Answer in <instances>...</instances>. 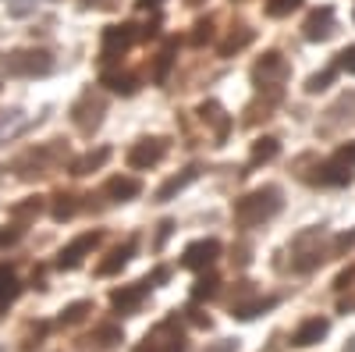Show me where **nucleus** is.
Listing matches in <instances>:
<instances>
[{"instance_id":"obj_27","label":"nucleus","mask_w":355,"mask_h":352,"mask_svg":"<svg viewBox=\"0 0 355 352\" xmlns=\"http://www.w3.org/2000/svg\"><path fill=\"white\" fill-rule=\"evenodd\" d=\"M345 352H355V345H352V349H345Z\"/></svg>"},{"instance_id":"obj_4","label":"nucleus","mask_w":355,"mask_h":352,"mask_svg":"<svg viewBox=\"0 0 355 352\" xmlns=\"http://www.w3.org/2000/svg\"><path fill=\"white\" fill-rule=\"evenodd\" d=\"M96 242H100V235H96V231H93V235H78V239H75L71 246H64V249H61V256H57V267H61V271L78 267V263L96 249Z\"/></svg>"},{"instance_id":"obj_5","label":"nucleus","mask_w":355,"mask_h":352,"mask_svg":"<svg viewBox=\"0 0 355 352\" xmlns=\"http://www.w3.org/2000/svg\"><path fill=\"white\" fill-rule=\"evenodd\" d=\"M164 139H142L139 146H132V153H128V164L135 167V171H142V167H153V164H160V157H164Z\"/></svg>"},{"instance_id":"obj_25","label":"nucleus","mask_w":355,"mask_h":352,"mask_svg":"<svg viewBox=\"0 0 355 352\" xmlns=\"http://www.w3.org/2000/svg\"><path fill=\"white\" fill-rule=\"evenodd\" d=\"M355 246V231L352 235H341V239H338V253H345V249H352Z\"/></svg>"},{"instance_id":"obj_6","label":"nucleus","mask_w":355,"mask_h":352,"mask_svg":"<svg viewBox=\"0 0 355 352\" xmlns=\"http://www.w3.org/2000/svg\"><path fill=\"white\" fill-rule=\"evenodd\" d=\"M185 345H182V335H174V324H160L150 338H146V345L142 349H135V352H182Z\"/></svg>"},{"instance_id":"obj_23","label":"nucleus","mask_w":355,"mask_h":352,"mask_svg":"<svg viewBox=\"0 0 355 352\" xmlns=\"http://www.w3.org/2000/svg\"><path fill=\"white\" fill-rule=\"evenodd\" d=\"M338 160H341V164H355V142L341 146V150H338Z\"/></svg>"},{"instance_id":"obj_10","label":"nucleus","mask_w":355,"mask_h":352,"mask_svg":"<svg viewBox=\"0 0 355 352\" xmlns=\"http://www.w3.org/2000/svg\"><path fill=\"white\" fill-rule=\"evenodd\" d=\"M331 331V324L323 317H313V320H306V324L295 331V338H291V345H299V349H306V345H316L323 335Z\"/></svg>"},{"instance_id":"obj_8","label":"nucleus","mask_w":355,"mask_h":352,"mask_svg":"<svg viewBox=\"0 0 355 352\" xmlns=\"http://www.w3.org/2000/svg\"><path fill=\"white\" fill-rule=\"evenodd\" d=\"M146 288H150V281H139V285H132V288L110 292V306H114L117 313H135L139 303H142V296H146Z\"/></svg>"},{"instance_id":"obj_1","label":"nucleus","mask_w":355,"mask_h":352,"mask_svg":"<svg viewBox=\"0 0 355 352\" xmlns=\"http://www.w3.org/2000/svg\"><path fill=\"white\" fill-rule=\"evenodd\" d=\"M277 210H281V189H274V185L256 189V192H249L245 199H239V203H234V217H239L245 228H252V224H263V221H270Z\"/></svg>"},{"instance_id":"obj_21","label":"nucleus","mask_w":355,"mask_h":352,"mask_svg":"<svg viewBox=\"0 0 355 352\" xmlns=\"http://www.w3.org/2000/svg\"><path fill=\"white\" fill-rule=\"evenodd\" d=\"M331 78H334V72H323V75H313V78H309V85H306V90H309V93H320V90H327V82H331Z\"/></svg>"},{"instance_id":"obj_24","label":"nucleus","mask_w":355,"mask_h":352,"mask_svg":"<svg viewBox=\"0 0 355 352\" xmlns=\"http://www.w3.org/2000/svg\"><path fill=\"white\" fill-rule=\"evenodd\" d=\"M18 235H21L18 228H4V231H0V246H11V242L18 239Z\"/></svg>"},{"instance_id":"obj_22","label":"nucleus","mask_w":355,"mask_h":352,"mask_svg":"<svg viewBox=\"0 0 355 352\" xmlns=\"http://www.w3.org/2000/svg\"><path fill=\"white\" fill-rule=\"evenodd\" d=\"M338 65H341L348 75H355V47H348V50H341V53H338Z\"/></svg>"},{"instance_id":"obj_14","label":"nucleus","mask_w":355,"mask_h":352,"mask_svg":"<svg viewBox=\"0 0 355 352\" xmlns=\"http://www.w3.org/2000/svg\"><path fill=\"white\" fill-rule=\"evenodd\" d=\"M196 174H199V171H196V167H189V171L182 174V178H171V182H167V185H164V189L157 192V199H171L174 192H182V189H185L189 182H196Z\"/></svg>"},{"instance_id":"obj_20","label":"nucleus","mask_w":355,"mask_h":352,"mask_svg":"<svg viewBox=\"0 0 355 352\" xmlns=\"http://www.w3.org/2000/svg\"><path fill=\"white\" fill-rule=\"evenodd\" d=\"M85 310H89V303H75V306H68V310H64V317H61V320H64V324H75V320H82V317H85Z\"/></svg>"},{"instance_id":"obj_18","label":"nucleus","mask_w":355,"mask_h":352,"mask_svg":"<svg viewBox=\"0 0 355 352\" xmlns=\"http://www.w3.org/2000/svg\"><path fill=\"white\" fill-rule=\"evenodd\" d=\"M302 0H270V4H266V15H274V18H281V15H288V11H295L299 8Z\"/></svg>"},{"instance_id":"obj_7","label":"nucleus","mask_w":355,"mask_h":352,"mask_svg":"<svg viewBox=\"0 0 355 352\" xmlns=\"http://www.w3.org/2000/svg\"><path fill=\"white\" fill-rule=\"evenodd\" d=\"M135 43V25H114L103 33V57H117Z\"/></svg>"},{"instance_id":"obj_19","label":"nucleus","mask_w":355,"mask_h":352,"mask_svg":"<svg viewBox=\"0 0 355 352\" xmlns=\"http://www.w3.org/2000/svg\"><path fill=\"white\" fill-rule=\"evenodd\" d=\"M214 292H217V281H214V278H202V281H196L192 296H196V299H202V296H214Z\"/></svg>"},{"instance_id":"obj_16","label":"nucleus","mask_w":355,"mask_h":352,"mask_svg":"<svg viewBox=\"0 0 355 352\" xmlns=\"http://www.w3.org/2000/svg\"><path fill=\"white\" fill-rule=\"evenodd\" d=\"M110 157V150H96V153H85L82 160H75V174H89L93 167H100L103 160Z\"/></svg>"},{"instance_id":"obj_26","label":"nucleus","mask_w":355,"mask_h":352,"mask_svg":"<svg viewBox=\"0 0 355 352\" xmlns=\"http://www.w3.org/2000/svg\"><path fill=\"white\" fill-rule=\"evenodd\" d=\"M157 4H164V0H139V8H157Z\"/></svg>"},{"instance_id":"obj_3","label":"nucleus","mask_w":355,"mask_h":352,"mask_svg":"<svg viewBox=\"0 0 355 352\" xmlns=\"http://www.w3.org/2000/svg\"><path fill=\"white\" fill-rule=\"evenodd\" d=\"M217 256H220V242H217V239H199V242H192V246L185 249L182 263H185L189 271H206Z\"/></svg>"},{"instance_id":"obj_15","label":"nucleus","mask_w":355,"mask_h":352,"mask_svg":"<svg viewBox=\"0 0 355 352\" xmlns=\"http://www.w3.org/2000/svg\"><path fill=\"white\" fill-rule=\"evenodd\" d=\"M277 139H259L256 142V150H252V164H266V160H274L277 157Z\"/></svg>"},{"instance_id":"obj_2","label":"nucleus","mask_w":355,"mask_h":352,"mask_svg":"<svg viewBox=\"0 0 355 352\" xmlns=\"http://www.w3.org/2000/svg\"><path fill=\"white\" fill-rule=\"evenodd\" d=\"M4 65H8V72H11V75H46V72L53 68L50 53H43V50L11 53V57H4Z\"/></svg>"},{"instance_id":"obj_9","label":"nucleus","mask_w":355,"mask_h":352,"mask_svg":"<svg viewBox=\"0 0 355 352\" xmlns=\"http://www.w3.org/2000/svg\"><path fill=\"white\" fill-rule=\"evenodd\" d=\"M334 8H320V11H313L309 15V22H306V40H327L331 33H334Z\"/></svg>"},{"instance_id":"obj_11","label":"nucleus","mask_w":355,"mask_h":352,"mask_svg":"<svg viewBox=\"0 0 355 352\" xmlns=\"http://www.w3.org/2000/svg\"><path fill=\"white\" fill-rule=\"evenodd\" d=\"M18 292H21V285H18L15 271L0 267V313H4V310H8V306L18 299Z\"/></svg>"},{"instance_id":"obj_17","label":"nucleus","mask_w":355,"mask_h":352,"mask_svg":"<svg viewBox=\"0 0 355 352\" xmlns=\"http://www.w3.org/2000/svg\"><path fill=\"white\" fill-rule=\"evenodd\" d=\"M103 85H110L114 93H135V78L132 75H103Z\"/></svg>"},{"instance_id":"obj_13","label":"nucleus","mask_w":355,"mask_h":352,"mask_svg":"<svg viewBox=\"0 0 355 352\" xmlns=\"http://www.w3.org/2000/svg\"><path fill=\"white\" fill-rule=\"evenodd\" d=\"M139 182L135 178H110L107 182V192L114 196V199H132V196H139Z\"/></svg>"},{"instance_id":"obj_12","label":"nucleus","mask_w":355,"mask_h":352,"mask_svg":"<svg viewBox=\"0 0 355 352\" xmlns=\"http://www.w3.org/2000/svg\"><path fill=\"white\" fill-rule=\"evenodd\" d=\"M132 249H135V242H125L121 249H114V253H110V260H103V263H100V274H114V271H121L125 263H128V256H132Z\"/></svg>"}]
</instances>
